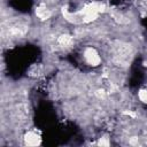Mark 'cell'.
<instances>
[{"label":"cell","instance_id":"7a4b0ae2","mask_svg":"<svg viewBox=\"0 0 147 147\" xmlns=\"http://www.w3.org/2000/svg\"><path fill=\"white\" fill-rule=\"evenodd\" d=\"M24 141L28 146H37L40 144L41 138L36 131H29L24 136Z\"/></svg>","mask_w":147,"mask_h":147},{"label":"cell","instance_id":"3957f363","mask_svg":"<svg viewBox=\"0 0 147 147\" xmlns=\"http://www.w3.org/2000/svg\"><path fill=\"white\" fill-rule=\"evenodd\" d=\"M36 14L38 17H40L41 20H47L49 16H51V11L47 9L46 6H39L37 9H36Z\"/></svg>","mask_w":147,"mask_h":147},{"label":"cell","instance_id":"5b68a950","mask_svg":"<svg viewBox=\"0 0 147 147\" xmlns=\"http://www.w3.org/2000/svg\"><path fill=\"white\" fill-rule=\"evenodd\" d=\"M138 96H139L140 101L147 103V88H141L138 93Z\"/></svg>","mask_w":147,"mask_h":147},{"label":"cell","instance_id":"277c9868","mask_svg":"<svg viewBox=\"0 0 147 147\" xmlns=\"http://www.w3.org/2000/svg\"><path fill=\"white\" fill-rule=\"evenodd\" d=\"M59 42H60L62 46H67V45H69V44L71 42V37L68 36V34H63V36H61V37L59 38Z\"/></svg>","mask_w":147,"mask_h":147},{"label":"cell","instance_id":"6da1fadb","mask_svg":"<svg viewBox=\"0 0 147 147\" xmlns=\"http://www.w3.org/2000/svg\"><path fill=\"white\" fill-rule=\"evenodd\" d=\"M83 56H84V60L87 64L92 65V67H96L100 64L101 62V57L99 55V53L96 52L95 48L93 47H87L84 49V53H83Z\"/></svg>","mask_w":147,"mask_h":147}]
</instances>
